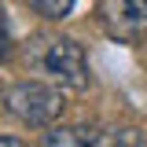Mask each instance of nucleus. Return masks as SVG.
I'll return each mask as SVG.
<instances>
[{
  "label": "nucleus",
  "mask_w": 147,
  "mask_h": 147,
  "mask_svg": "<svg viewBox=\"0 0 147 147\" xmlns=\"http://www.w3.org/2000/svg\"><path fill=\"white\" fill-rule=\"evenodd\" d=\"M4 107L7 114H15L22 125H33V129H48L55 125V118L63 114V92L44 85V81H18L4 92Z\"/></svg>",
  "instance_id": "obj_1"
},
{
  "label": "nucleus",
  "mask_w": 147,
  "mask_h": 147,
  "mask_svg": "<svg viewBox=\"0 0 147 147\" xmlns=\"http://www.w3.org/2000/svg\"><path fill=\"white\" fill-rule=\"evenodd\" d=\"M40 66L48 77H55L59 85H66L74 92L88 88V59H85V48L74 37H52L44 55H40Z\"/></svg>",
  "instance_id": "obj_2"
},
{
  "label": "nucleus",
  "mask_w": 147,
  "mask_h": 147,
  "mask_svg": "<svg viewBox=\"0 0 147 147\" xmlns=\"http://www.w3.org/2000/svg\"><path fill=\"white\" fill-rule=\"evenodd\" d=\"M99 22L114 40L136 44L147 37V0H99Z\"/></svg>",
  "instance_id": "obj_3"
},
{
  "label": "nucleus",
  "mask_w": 147,
  "mask_h": 147,
  "mask_svg": "<svg viewBox=\"0 0 147 147\" xmlns=\"http://www.w3.org/2000/svg\"><path fill=\"white\" fill-rule=\"evenodd\" d=\"M48 147H85V144H99V129L88 125H55L52 132H44Z\"/></svg>",
  "instance_id": "obj_4"
},
{
  "label": "nucleus",
  "mask_w": 147,
  "mask_h": 147,
  "mask_svg": "<svg viewBox=\"0 0 147 147\" xmlns=\"http://www.w3.org/2000/svg\"><path fill=\"white\" fill-rule=\"evenodd\" d=\"M33 4V11L37 15H44V18H52V22H59V18H66L74 11V4L77 0H30Z\"/></svg>",
  "instance_id": "obj_5"
},
{
  "label": "nucleus",
  "mask_w": 147,
  "mask_h": 147,
  "mask_svg": "<svg viewBox=\"0 0 147 147\" xmlns=\"http://www.w3.org/2000/svg\"><path fill=\"white\" fill-rule=\"evenodd\" d=\"M15 44H11V30H7V15L0 11V59H11Z\"/></svg>",
  "instance_id": "obj_6"
},
{
  "label": "nucleus",
  "mask_w": 147,
  "mask_h": 147,
  "mask_svg": "<svg viewBox=\"0 0 147 147\" xmlns=\"http://www.w3.org/2000/svg\"><path fill=\"white\" fill-rule=\"evenodd\" d=\"M0 147H18V140H11V136H0Z\"/></svg>",
  "instance_id": "obj_7"
}]
</instances>
